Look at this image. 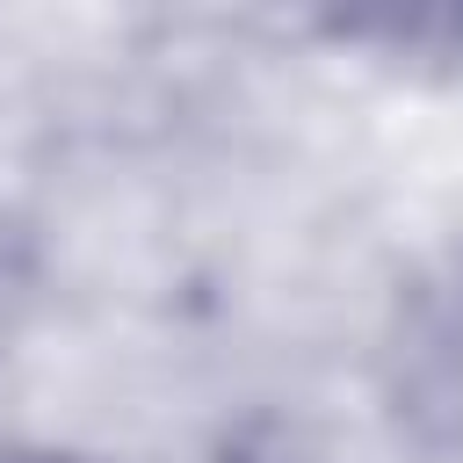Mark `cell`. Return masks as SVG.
<instances>
[{"label": "cell", "instance_id": "6da1fadb", "mask_svg": "<svg viewBox=\"0 0 463 463\" xmlns=\"http://www.w3.org/2000/svg\"><path fill=\"white\" fill-rule=\"evenodd\" d=\"M0 463H80V456H51V449H14V456H0Z\"/></svg>", "mask_w": 463, "mask_h": 463}]
</instances>
